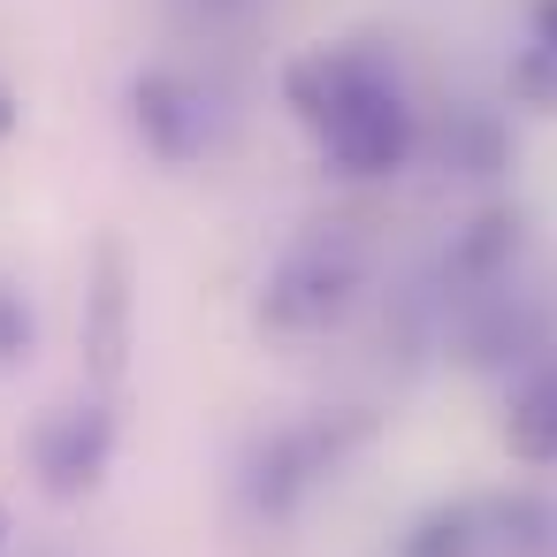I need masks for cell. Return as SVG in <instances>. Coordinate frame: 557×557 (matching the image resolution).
Here are the masks:
<instances>
[{
  "instance_id": "cell-1",
  "label": "cell",
  "mask_w": 557,
  "mask_h": 557,
  "mask_svg": "<svg viewBox=\"0 0 557 557\" xmlns=\"http://www.w3.org/2000/svg\"><path fill=\"white\" fill-rule=\"evenodd\" d=\"M283 100L290 115L313 131L321 161L344 176H389L412 153V108L397 70L374 47H313L283 70Z\"/></svg>"
},
{
  "instance_id": "cell-2",
  "label": "cell",
  "mask_w": 557,
  "mask_h": 557,
  "mask_svg": "<svg viewBox=\"0 0 557 557\" xmlns=\"http://www.w3.org/2000/svg\"><path fill=\"white\" fill-rule=\"evenodd\" d=\"M351 290H359V237L329 222V230L298 237V245L275 260V275H268V290H260V321L283 329V336H313V329L344 321Z\"/></svg>"
},
{
  "instance_id": "cell-3",
  "label": "cell",
  "mask_w": 557,
  "mask_h": 557,
  "mask_svg": "<svg viewBox=\"0 0 557 557\" xmlns=\"http://www.w3.org/2000/svg\"><path fill=\"white\" fill-rule=\"evenodd\" d=\"M108 458H115V412L100 405V397H85V405H54L39 428H32V473H39V488L47 496H92L100 488V473H108Z\"/></svg>"
},
{
  "instance_id": "cell-4",
  "label": "cell",
  "mask_w": 557,
  "mask_h": 557,
  "mask_svg": "<svg viewBox=\"0 0 557 557\" xmlns=\"http://www.w3.org/2000/svg\"><path fill=\"white\" fill-rule=\"evenodd\" d=\"M131 123H138V138H146L153 161H199L214 146V108L176 70H138L131 77Z\"/></svg>"
},
{
  "instance_id": "cell-5",
  "label": "cell",
  "mask_w": 557,
  "mask_h": 557,
  "mask_svg": "<svg viewBox=\"0 0 557 557\" xmlns=\"http://www.w3.org/2000/svg\"><path fill=\"white\" fill-rule=\"evenodd\" d=\"M351 435H359V420H306V428L268 435V450L252 458V504H260V511H290V504L344 458Z\"/></svg>"
},
{
  "instance_id": "cell-6",
  "label": "cell",
  "mask_w": 557,
  "mask_h": 557,
  "mask_svg": "<svg viewBox=\"0 0 557 557\" xmlns=\"http://www.w3.org/2000/svg\"><path fill=\"white\" fill-rule=\"evenodd\" d=\"M85 359H92L100 382H115L123 359H131V260H123V245H100V260H92V290H85Z\"/></svg>"
},
{
  "instance_id": "cell-7",
  "label": "cell",
  "mask_w": 557,
  "mask_h": 557,
  "mask_svg": "<svg viewBox=\"0 0 557 557\" xmlns=\"http://www.w3.org/2000/svg\"><path fill=\"white\" fill-rule=\"evenodd\" d=\"M504 443L527 466H549L557 458V351H542V359L519 367V382L504 397Z\"/></svg>"
},
{
  "instance_id": "cell-8",
  "label": "cell",
  "mask_w": 557,
  "mask_h": 557,
  "mask_svg": "<svg viewBox=\"0 0 557 557\" xmlns=\"http://www.w3.org/2000/svg\"><path fill=\"white\" fill-rule=\"evenodd\" d=\"M511 252H519V214H511V207H488V214L466 222V237L450 245V275L473 283V290H488V283L511 268Z\"/></svg>"
},
{
  "instance_id": "cell-9",
  "label": "cell",
  "mask_w": 557,
  "mask_h": 557,
  "mask_svg": "<svg viewBox=\"0 0 557 557\" xmlns=\"http://www.w3.org/2000/svg\"><path fill=\"white\" fill-rule=\"evenodd\" d=\"M443 161H450L458 176H496V169H504V123L481 115V108H458L450 131H443Z\"/></svg>"
},
{
  "instance_id": "cell-10",
  "label": "cell",
  "mask_w": 557,
  "mask_h": 557,
  "mask_svg": "<svg viewBox=\"0 0 557 557\" xmlns=\"http://www.w3.org/2000/svg\"><path fill=\"white\" fill-rule=\"evenodd\" d=\"M405 557H473V511H435L405 542Z\"/></svg>"
},
{
  "instance_id": "cell-11",
  "label": "cell",
  "mask_w": 557,
  "mask_h": 557,
  "mask_svg": "<svg viewBox=\"0 0 557 557\" xmlns=\"http://www.w3.org/2000/svg\"><path fill=\"white\" fill-rule=\"evenodd\" d=\"M511 100L557 115V54H549V47H527V54L511 62Z\"/></svg>"
},
{
  "instance_id": "cell-12",
  "label": "cell",
  "mask_w": 557,
  "mask_h": 557,
  "mask_svg": "<svg viewBox=\"0 0 557 557\" xmlns=\"http://www.w3.org/2000/svg\"><path fill=\"white\" fill-rule=\"evenodd\" d=\"M32 344H39L32 298H24L16 283H0V367H16V359H32Z\"/></svg>"
},
{
  "instance_id": "cell-13",
  "label": "cell",
  "mask_w": 557,
  "mask_h": 557,
  "mask_svg": "<svg viewBox=\"0 0 557 557\" xmlns=\"http://www.w3.org/2000/svg\"><path fill=\"white\" fill-rule=\"evenodd\" d=\"M534 47L557 54V0H534Z\"/></svg>"
},
{
  "instance_id": "cell-14",
  "label": "cell",
  "mask_w": 557,
  "mask_h": 557,
  "mask_svg": "<svg viewBox=\"0 0 557 557\" xmlns=\"http://www.w3.org/2000/svg\"><path fill=\"white\" fill-rule=\"evenodd\" d=\"M16 123H24V108H16V92H9V85H0V138H9Z\"/></svg>"
},
{
  "instance_id": "cell-15",
  "label": "cell",
  "mask_w": 557,
  "mask_h": 557,
  "mask_svg": "<svg viewBox=\"0 0 557 557\" xmlns=\"http://www.w3.org/2000/svg\"><path fill=\"white\" fill-rule=\"evenodd\" d=\"M0 527H9V519H0ZM0 542H9V534H0Z\"/></svg>"
}]
</instances>
